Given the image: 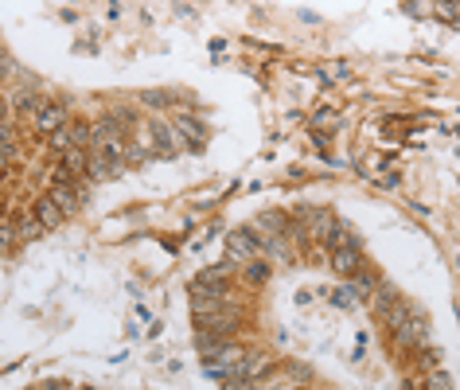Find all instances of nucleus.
<instances>
[{"label":"nucleus","instance_id":"f8f14e48","mask_svg":"<svg viewBox=\"0 0 460 390\" xmlns=\"http://www.w3.org/2000/svg\"><path fill=\"white\" fill-rule=\"evenodd\" d=\"M63 168L71 172V176H82V172H90V160H86V153H82V148H71V153L63 156Z\"/></svg>","mask_w":460,"mask_h":390},{"label":"nucleus","instance_id":"b1692460","mask_svg":"<svg viewBox=\"0 0 460 390\" xmlns=\"http://www.w3.org/2000/svg\"><path fill=\"white\" fill-rule=\"evenodd\" d=\"M12 106H24V110H31L36 102H31V94H16V98H12Z\"/></svg>","mask_w":460,"mask_h":390},{"label":"nucleus","instance_id":"f257e3e1","mask_svg":"<svg viewBox=\"0 0 460 390\" xmlns=\"http://www.w3.org/2000/svg\"><path fill=\"white\" fill-rule=\"evenodd\" d=\"M199 324V332H211V336H234L238 332V324H242V312L238 309H219V312H211V317H199L195 320Z\"/></svg>","mask_w":460,"mask_h":390},{"label":"nucleus","instance_id":"6ab92c4d","mask_svg":"<svg viewBox=\"0 0 460 390\" xmlns=\"http://www.w3.org/2000/svg\"><path fill=\"white\" fill-rule=\"evenodd\" d=\"M332 227H336V222H332V215H312V230H316V235H320V238H328L332 235Z\"/></svg>","mask_w":460,"mask_h":390},{"label":"nucleus","instance_id":"39448f33","mask_svg":"<svg viewBox=\"0 0 460 390\" xmlns=\"http://www.w3.org/2000/svg\"><path fill=\"white\" fill-rule=\"evenodd\" d=\"M175 133H180V137H188V145H191V148H203V137H207V129L199 125L195 118H188V113H180V118H175Z\"/></svg>","mask_w":460,"mask_h":390},{"label":"nucleus","instance_id":"4be33fe9","mask_svg":"<svg viewBox=\"0 0 460 390\" xmlns=\"http://www.w3.org/2000/svg\"><path fill=\"white\" fill-rule=\"evenodd\" d=\"M421 363H425V371L437 367V363H441V351H429V347H425V351H421Z\"/></svg>","mask_w":460,"mask_h":390},{"label":"nucleus","instance_id":"5701e85b","mask_svg":"<svg viewBox=\"0 0 460 390\" xmlns=\"http://www.w3.org/2000/svg\"><path fill=\"white\" fill-rule=\"evenodd\" d=\"M0 148H4V168H12L16 164V145H0Z\"/></svg>","mask_w":460,"mask_h":390},{"label":"nucleus","instance_id":"2eb2a0df","mask_svg":"<svg viewBox=\"0 0 460 390\" xmlns=\"http://www.w3.org/2000/svg\"><path fill=\"white\" fill-rule=\"evenodd\" d=\"M140 102H145V106H172L175 94H168V90H145V94H140Z\"/></svg>","mask_w":460,"mask_h":390},{"label":"nucleus","instance_id":"ddd939ff","mask_svg":"<svg viewBox=\"0 0 460 390\" xmlns=\"http://www.w3.org/2000/svg\"><path fill=\"white\" fill-rule=\"evenodd\" d=\"M351 289H355V293H363V297H371L374 289H379V277H374V273H355Z\"/></svg>","mask_w":460,"mask_h":390},{"label":"nucleus","instance_id":"6e6552de","mask_svg":"<svg viewBox=\"0 0 460 390\" xmlns=\"http://www.w3.org/2000/svg\"><path fill=\"white\" fill-rule=\"evenodd\" d=\"M227 246H230V258H254L257 254V238H250V230H234V235L227 238Z\"/></svg>","mask_w":460,"mask_h":390},{"label":"nucleus","instance_id":"f3484780","mask_svg":"<svg viewBox=\"0 0 460 390\" xmlns=\"http://www.w3.org/2000/svg\"><path fill=\"white\" fill-rule=\"evenodd\" d=\"M71 140H74V148H86V145H94V129H86V125H74V129H71Z\"/></svg>","mask_w":460,"mask_h":390},{"label":"nucleus","instance_id":"412c9836","mask_svg":"<svg viewBox=\"0 0 460 390\" xmlns=\"http://www.w3.org/2000/svg\"><path fill=\"white\" fill-rule=\"evenodd\" d=\"M332 301H336L339 309H355V289H351V285H344V289H336V297H332Z\"/></svg>","mask_w":460,"mask_h":390},{"label":"nucleus","instance_id":"bb28decb","mask_svg":"<svg viewBox=\"0 0 460 390\" xmlns=\"http://www.w3.org/2000/svg\"><path fill=\"white\" fill-rule=\"evenodd\" d=\"M39 390H63V386H39Z\"/></svg>","mask_w":460,"mask_h":390},{"label":"nucleus","instance_id":"f03ea898","mask_svg":"<svg viewBox=\"0 0 460 390\" xmlns=\"http://www.w3.org/2000/svg\"><path fill=\"white\" fill-rule=\"evenodd\" d=\"M394 336L402 339V344H409V347H421V351H425V347H429V320H425V317H417V312H414V317H409L402 328H394Z\"/></svg>","mask_w":460,"mask_h":390},{"label":"nucleus","instance_id":"a878e982","mask_svg":"<svg viewBox=\"0 0 460 390\" xmlns=\"http://www.w3.org/2000/svg\"><path fill=\"white\" fill-rule=\"evenodd\" d=\"M238 390H270V386H265V383H262V379H257V383H242Z\"/></svg>","mask_w":460,"mask_h":390},{"label":"nucleus","instance_id":"9b49d317","mask_svg":"<svg viewBox=\"0 0 460 390\" xmlns=\"http://www.w3.org/2000/svg\"><path fill=\"white\" fill-rule=\"evenodd\" d=\"M12 227H16V238H24V242H31V238H39V230H47L39 219H28V215H20Z\"/></svg>","mask_w":460,"mask_h":390},{"label":"nucleus","instance_id":"423d86ee","mask_svg":"<svg viewBox=\"0 0 460 390\" xmlns=\"http://www.w3.org/2000/svg\"><path fill=\"white\" fill-rule=\"evenodd\" d=\"M36 219L44 222L47 230H51V227H58V222L66 219V215H63V207H58L51 195H44V199H36Z\"/></svg>","mask_w":460,"mask_h":390},{"label":"nucleus","instance_id":"393cba45","mask_svg":"<svg viewBox=\"0 0 460 390\" xmlns=\"http://www.w3.org/2000/svg\"><path fill=\"white\" fill-rule=\"evenodd\" d=\"M289 375H292V379H308V367H300V363H292V367H289Z\"/></svg>","mask_w":460,"mask_h":390},{"label":"nucleus","instance_id":"0eeeda50","mask_svg":"<svg viewBox=\"0 0 460 390\" xmlns=\"http://www.w3.org/2000/svg\"><path fill=\"white\" fill-rule=\"evenodd\" d=\"M195 347L207 355V359H219V355L230 347V339L227 336H211V332H195Z\"/></svg>","mask_w":460,"mask_h":390},{"label":"nucleus","instance_id":"4468645a","mask_svg":"<svg viewBox=\"0 0 460 390\" xmlns=\"http://www.w3.org/2000/svg\"><path fill=\"white\" fill-rule=\"evenodd\" d=\"M47 145H51L55 148V153H71V148H74V140H71V129H58V133H51V137H47Z\"/></svg>","mask_w":460,"mask_h":390},{"label":"nucleus","instance_id":"1a4fd4ad","mask_svg":"<svg viewBox=\"0 0 460 390\" xmlns=\"http://www.w3.org/2000/svg\"><path fill=\"white\" fill-rule=\"evenodd\" d=\"M394 304H398L394 285H390V281H379V289H374V312H379V317H387Z\"/></svg>","mask_w":460,"mask_h":390},{"label":"nucleus","instance_id":"dca6fc26","mask_svg":"<svg viewBox=\"0 0 460 390\" xmlns=\"http://www.w3.org/2000/svg\"><path fill=\"white\" fill-rule=\"evenodd\" d=\"M425 386L429 390H453V379H449L445 371H429V375H425Z\"/></svg>","mask_w":460,"mask_h":390},{"label":"nucleus","instance_id":"aec40b11","mask_svg":"<svg viewBox=\"0 0 460 390\" xmlns=\"http://www.w3.org/2000/svg\"><path fill=\"white\" fill-rule=\"evenodd\" d=\"M153 133H156V140H160V153H175V148H172V129H168V125H160V121H156Z\"/></svg>","mask_w":460,"mask_h":390},{"label":"nucleus","instance_id":"20e7f679","mask_svg":"<svg viewBox=\"0 0 460 390\" xmlns=\"http://www.w3.org/2000/svg\"><path fill=\"white\" fill-rule=\"evenodd\" d=\"M332 270L355 277L359 273V246H344V250H332Z\"/></svg>","mask_w":460,"mask_h":390},{"label":"nucleus","instance_id":"9d476101","mask_svg":"<svg viewBox=\"0 0 460 390\" xmlns=\"http://www.w3.org/2000/svg\"><path fill=\"white\" fill-rule=\"evenodd\" d=\"M51 199H55L58 207H63V215L78 211V192H74L71 184H51Z\"/></svg>","mask_w":460,"mask_h":390},{"label":"nucleus","instance_id":"a211bd4d","mask_svg":"<svg viewBox=\"0 0 460 390\" xmlns=\"http://www.w3.org/2000/svg\"><path fill=\"white\" fill-rule=\"evenodd\" d=\"M246 277L254 281V285H262V281L270 277V265H265V262H250L246 265Z\"/></svg>","mask_w":460,"mask_h":390},{"label":"nucleus","instance_id":"7ed1b4c3","mask_svg":"<svg viewBox=\"0 0 460 390\" xmlns=\"http://www.w3.org/2000/svg\"><path fill=\"white\" fill-rule=\"evenodd\" d=\"M36 125H39V133L51 137V133H58L66 125V110H58V106H44V110L36 113Z\"/></svg>","mask_w":460,"mask_h":390}]
</instances>
